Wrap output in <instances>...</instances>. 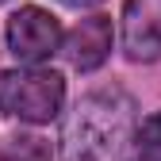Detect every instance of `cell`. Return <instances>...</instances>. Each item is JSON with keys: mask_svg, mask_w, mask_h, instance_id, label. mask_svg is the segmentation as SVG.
Segmentation results:
<instances>
[{"mask_svg": "<svg viewBox=\"0 0 161 161\" xmlns=\"http://www.w3.org/2000/svg\"><path fill=\"white\" fill-rule=\"evenodd\" d=\"M62 4H65V8H96L100 0H62Z\"/></svg>", "mask_w": 161, "mask_h": 161, "instance_id": "cell-8", "label": "cell"}, {"mask_svg": "<svg viewBox=\"0 0 161 161\" xmlns=\"http://www.w3.org/2000/svg\"><path fill=\"white\" fill-rule=\"evenodd\" d=\"M134 96L119 85L85 92L62 119V161H115L134 130Z\"/></svg>", "mask_w": 161, "mask_h": 161, "instance_id": "cell-1", "label": "cell"}, {"mask_svg": "<svg viewBox=\"0 0 161 161\" xmlns=\"http://www.w3.org/2000/svg\"><path fill=\"white\" fill-rule=\"evenodd\" d=\"M130 161H161V157H146V153H138V157H130Z\"/></svg>", "mask_w": 161, "mask_h": 161, "instance_id": "cell-9", "label": "cell"}, {"mask_svg": "<svg viewBox=\"0 0 161 161\" xmlns=\"http://www.w3.org/2000/svg\"><path fill=\"white\" fill-rule=\"evenodd\" d=\"M0 161H54V150L38 134H8L0 142Z\"/></svg>", "mask_w": 161, "mask_h": 161, "instance_id": "cell-6", "label": "cell"}, {"mask_svg": "<svg viewBox=\"0 0 161 161\" xmlns=\"http://www.w3.org/2000/svg\"><path fill=\"white\" fill-rule=\"evenodd\" d=\"M4 38H8V50L27 65H38L54 58L62 50V23L38 4H23L19 12L8 15V27H4Z\"/></svg>", "mask_w": 161, "mask_h": 161, "instance_id": "cell-3", "label": "cell"}, {"mask_svg": "<svg viewBox=\"0 0 161 161\" xmlns=\"http://www.w3.org/2000/svg\"><path fill=\"white\" fill-rule=\"evenodd\" d=\"M134 146L146 157H161V111H150L142 123L134 127Z\"/></svg>", "mask_w": 161, "mask_h": 161, "instance_id": "cell-7", "label": "cell"}, {"mask_svg": "<svg viewBox=\"0 0 161 161\" xmlns=\"http://www.w3.org/2000/svg\"><path fill=\"white\" fill-rule=\"evenodd\" d=\"M62 54L65 62L80 73H92L108 62L111 54V19L108 15H88L62 38Z\"/></svg>", "mask_w": 161, "mask_h": 161, "instance_id": "cell-5", "label": "cell"}, {"mask_svg": "<svg viewBox=\"0 0 161 161\" xmlns=\"http://www.w3.org/2000/svg\"><path fill=\"white\" fill-rule=\"evenodd\" d=\"M123 54L134 65H150L161 58V0H123L119 15Z\"/></svg>", "mask_w": 161, "mask_h": 161, "instance_id": "cell-4", "label": "cell"}, {"mask_svg": "<svg viewBox=\"0 0 161 161\" xmlns=\"http://www.w3.org/2000/svg\"><path fill=\"white\" fill-rule=\"evenodd\" d=\"M0 4H4V0H0Z\"/></svg>", "mask_w": 161, "mask_h": 161, "instance_id": "cell-10", "label": "cell"}, {"mask_svg": "<svg viewBox=\"0 0 161 161\" xmlns=\"http://www.w3.org/2000/svg\"><path fill=\"white\" fill-rule=\"evenodd\" d=\"M65 77L54 69H4L0 73V111L19 123H50L62 115Z\"/></svg>", "mask_w": 161, "mask_h": 161, "instance_id": "cell-2", "label": "cell"}]
</instances>
